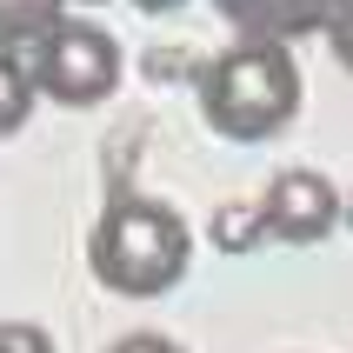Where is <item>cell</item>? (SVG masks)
Here are the masks:
<instances>
[{
    "label": "cell",
    "mask_w": 353,
    "mask_h": 353,
    "mask_svg": "<svg viewBox=\"0 0 353 353\" xmlns=\"http://www.w3.org/2000/svg\"><path fill=\"white\" fill-rule=\"evenodd\" d=\"M187 260H194L187 220L167 200H147V194H114L100 207L94 234H87L94 280L107 294H127V300H154L167 287H180L187 280Z\"/></svg>",
    "instance_id": "obj_1"
},
{
    "label": "cell",
    "mask_w": 353,
    "mask_h": 353,
    "mask_svg": "<svg viewBox=\"0 0 353 353\" xmlns=\"http://www.w3.org/2000/svg\"><path fill=\"white\" fill-rule=\"evenodd\" d=\"M194 94H200V120H207L220 140L254 147V140H274V134L294 127V114H300V67H294L287 47H274V40H234L227 54H214L207 67H200Z\"/></svg>",
    "instance_id": "obj_2"
},
{
    "label": "cell",
    "mask_w": 353,
    "mask_h": 353,
    "mask_svg": "<svg viewBox=\"0 0 353 353\" xmlns=\"http://www.w3.org/2000/svg\"><path fill=\"white\" fill-rule=\"evenodd\" d=\"M34 94L60 100V107H100L120 87V47L114 34H100L87 20H60L34 40Z\"/></svg>",
    "instance_id": "obj_3"
},
{
    "label": "cell",
    "mask_w": 353,
    "mask_h": 353,
    "mask_svg": "<svg viewBox=\"0 0 353 353\" xmlns=\"http://www.w3.org/2000/svg\"><path fill=\"white\" fill-rule=\"evenodd\" d=\"M254 207H260L267 240H287V247H314L340 227V187L314 167H280Z\"/></svg>",
    "instance_id": "obj_4"
},
{
    "label": "cell",
    "mask_w": 353,
    "mask_h": 353,
    "mask_svg": "<svg viewBox=\"0 0 353 353\" xmlns=\"http://www.w3.org/2000/svg\"><path fill=\"white\" fill-rule=\"evenodd\" d=\"M220 20H234L247 40H274V47H287V40L300 34H320L327 20L340 14V0H214Z\"/></svg>",
    "instance_id": "obj_5"
},
{
    "label": "cell",
    "mask_w": 353,
    "mask_h": 353,
    "mask_svg": "<svg viewBox=\"0 0 353 353\" xmlns=\"http://www.w3.org/2000/svg\"><path fill=\"white\" fill-rule=\"evenodd\" d=\"M60 7L67 0H0V54L34 47L47 27H60Z\"/></svg>",
    "instance_id": "obj_6"
},
{
    "label": "cell",
    "mask_w": 353,
    "mask_h": 353,
    "mask_svg": "<svg viewBox=\"0 0 353 353\" xmlns=\"http://www.w3.org/2000/svg\"><path fill=\"white\" fill-rule=\"evenodd\" d=\"M207 240H214L220 254H254L260 240H267V227H260V207H254V200H227V207H214V220H207Z\"/></svg>",
    "instance_id": "obj_7"
},
{
    "label": "cell",
    "mask_w": 353,
    "mask_h": 353,
    "mask_svg": "<svg viewBox=\"0 0 353 353\" xmlns=\"http://www.w3.org/2000/svg\"><path fill=\"white\" fill-rule=\"evenodd\" d=\"M27 114H34V80L14 54H0V134H20Z\"/></svg>",
    "instance_id": "obj_8"
},
{
    "label": "cell",
    "mask_w": 353,
    "mask_h": 353,
    "mask_svg": "<svg viewBox=\"0 0 353 353\" xmlns=\"http://www.w3.org/2000/svg\"><path fill=\"white\" fill-rule=\"evenodd\" d=\"M0 353H54V340L34 320H0Z\"/></svg>",
    "instance_id": "obj_9"
},
{
    "label": "cell",
    "mask_w": 353,
    "mask_h": 353,
    "mask_svg": "<svg viewBox=\"0 0 353 353\" xmlns=\"http://www.w3.org/2000/svg\"><path fill=\"white\" fill-rule=\"evenodd\" d=\"M327 34H334V54H340V67L353 74V0H340V14L327 20Z\"/></svg>",
    "instance_id": "obj_10"
},
{
    "label": "cell",
    "mask_w": 353,
    "mask_h": 353,
    "mask_svg": "<svg viewBox=\"0 0 353 353\" xmlns=\"http://www.w3.org/2000/svg\"><path fill=\"white\" fill-rule=\"evenodd\" d=\"M107 353H187L180 340H167V334H120Z\"/></svg>",
    "instance_id": "obj_11"
},
{
    "label": "cell",
    "mask_w": 353,
    "mask_h": 353,
    "mask_svg": "<svg viewBox=\"0 0 353 353\" xmlns=\"http://www.w3.org/2000/svg\"><path fill=\"white\" fill-rule=\"evenodd\" d=\"M140 14H174V7H187V0H134Z\"/></svg>",
    "instance_id": "obj_12"
},
{
    "label": "cell",
    "mask_w": 353,
    "mask_h": 353,
    "mask_svg": "<svg viewBox=\"0 0 353 353\" xmlns=\"http://www.w3.org/2000/svg\"><path fill=\"white\" fill-rule=\"evenodd\" d=\"M340 220H347V227H353V194H340Z\"/></svg>",
    "instance_id": "obj_13"
},
{
    "label": "cell",
    "mask_w": 353,
    "mask_h": 353,
    "mask_svg": "<svg viewBox=\"0 0 353 353\" xmlns=\"http://www.w3.org/2000/svg\"><path fill=\"white\" fill-rule=\"evenodd\" d=\"M87 7H100V0H87Z\"/></svg>",
    "instance_id": "obj_14"
}]
</instances>
